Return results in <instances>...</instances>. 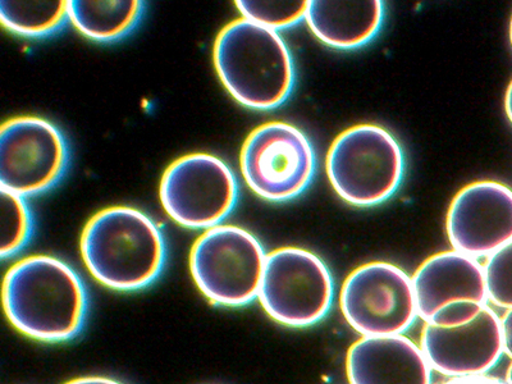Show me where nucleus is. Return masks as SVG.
Segmentation results:
<instances>
[{"label": "nucleus", "instance_id": "4be33fe9", "mask_svg": "<svg viewBox=\"0 0 512 384\" xmlns=\"http://www.w3.org/2000/svg\"><path fill=\"white\" fill-rule=\"evenodd\" d=\"M436 384H510L504 379L487 376H472V377H457V378H448L445 381L438 382Z\"/></svg>", "mask_w": 512, "mask_h": 384}, {"label": "nucleus", "instance_id": "4468645a", "mask_svg": "<svg viewBox=\"0 0 512 384\" xmlns=\"http://www.w3.org/2000/svg\"><path fill=\"white\" fill-rule=\"evenodd\" d=\"M350 384H432V368L422 347L410 338L363 337L347 352Z\"/></svg>", "mask_w": 512, "mask_h": 384}, {"label": "nucleus", "instance_id": "f257e3e1", "mask_svg": "<svg viewBox=\"0 0 512 384\" xmlns=\"http://www.w3.org/2000/svg\"><path fill=\"white\" fill-rule=\"evenodd\" d=\"M3 306L9 322L24 335L62 342L84 326L88 296L70 265L54 256L32 255L9 268Z\"/></svg>", "mask_w": 512, "mask_h": 384}, {"label": "nucleus", "instance_id": "a878e982", "mask_svg": "<svg viewBox=\"0 0 512 384\" xmlns=\"http://www.w3.org/2000/svg\"><path fill=\"white\" fill-rule=\"evenodd\" d=\"M506 381L512 384V364L510 365L509 372H507Z\"/></svg>", "mask_w": 512, "mask_h": 384}, {"label": "nucleus", "instance_id": "9b49d317", "mask_svg": "<svg viewBox=\"0 0 512 384\" xmlns=\"http://www.w3.org/2000/svg\"><path fill=\"white\" fill-rule=\"evenodd\" d=\"M454 250L486 258L512 241V189L493 180L475 181L457 192L446 217Z\"/></svg>", "mask_w": 512, "mask_h": 384}, {"label": "nucleus", "instance_id": "f8f14e48", "mask_svg": "<svg viewBox=\"0 0 512 384\" xmlns=\"http://www.w3.org/2000/svg\"><path fill=\"white\" fill-rule=\"evenodd\" d=\"M420 347L434 372L448 378L484 376L505 352L504 331L488 305L472 322L443 328L425 323Z\"/></svg>", "mask_w": 512, "mask_h": 384}, {"label": "nucleus", "instance_id": "2eb2a0df", "mask_svg": "<svg viewBox=\"0 0 512 384\" xmlns=\"http://www.w3.org/2000/svg\"><path fill=\"white\" fill-rule=\"evenodd\" d=\"M383 17L381 0H312L305 20L328 47L355 49L378 34Z\"/></svg>", "mask_w": 512, "mask_h": 384}, {"label": "nucleus", "instance_id": "aec40b11", "mask_svg": "<svg viewBox=\"0 0 512 384\" xmlns=\"http://www.w3.org/2000/svg\"><path fill=\"white\" fill-rule=\"evenodd\" d=\"M484 276L488 300L498 308L512 309V241L488 256Z\"/></svg>", "mask_w": 512, "mask_h": 384}, {"label": "nucleus", "instance_id": "5701e85b", "mask_svg": "<svg viewBox=\"0 0 512 384\" xmlns=\"http://www.w3.org/2000/svg\"><path fill=\"white\" fill-rule=\"evenodd\" d=\"M501 322L502 331H504L505 352L512 359V309L507 310Z\"/></svg>", "mask_w": 512, "mask_h": 384}, {"label": "nucleus", "instance_id": "b1692460", "mask_svg": "<svg viewBox=\"0 0 512 384\" xmlns=\"http://www.w3.org/2000/svg\"><path fill=\"white\" fill-rule=\"evenodd\" d=\"M66 384H123V383L114 381V379L105 378V377H85V378L73 379V381L68 382Z\"/></svg>", "mask_w": 512, "mask_h": 384}, {"label": "nucleus", "instance_id": "6ab92c4d", "mask_svg": "<svg viewBox=\"0 0 512 384\" xmlns=\"http://www.w3.org/2000/svg\"><path fill=\"white\" fill-rule=\"evenodd\" d=\"M2 194V248L0 255L8 258L25 248L32 232V221L29 207L24 196L6 189Z\"/></svg>", "mask_w": 512, "mask_h": 384}, {"label": "nucleus", "instance_id": "39448f33", "mask_svg": "<svg viewBox=\"0 0 512 384\" xmlns=\"http://www.w3.org/2000/svg\"><path fill=\"white\" fill-rule=\"evenodd\" d=\"M264 249L244 228L216 226L196 240L190 255L192 278L214 304L242 306L258 297Z\"/></svg>", "mask_w": 512, "mask_h": 384}, {"label": "nucleus", "instance_id": "1a4fd4ad", "mask_svg": "<svg viewBox=\"0 0 512 384\" xmlns=\"http://www.w3.org/2000/svg\"><path fill=\"white\" fill-rule=\"evenodd\" d=\"M160 200L168 216L181 226L194 230L216 227L235 208L236 177L214 155H185L164 172Z\"/></svg>", "mask_w": 512, "mask_h": 384}, {"label": "nucleus", "instance_id": "f03ea898", "mask_svg": "<svg viewBox=\"0 0 512 384\" xmlns=\"http://www.w3.org/2000/svg\"><path fill=\"white\" fill-rule=\"evenodd\" d=\"M81 255L91 276L117 291H135L157 280L166 244L157 224L140 210H100L86 224Z\"/></svg>", "mask_w": 512, "mask_h": 384}, {"label": "nucleus", "instance_id": "0eeeda50", "mask_svg": "<svg viewBox=\"0 0 512 384\" xmlns=\"http://www.w3.org/2000/svg\"><path fill=\"white\" fill-rule=\"evenodd\" d=\"M240 166L254 194L269 201H287L312 184L317 158L303 131L274 121L251 132L241 149Z\"/></svg>", "mask_w": 512, "mask_h": 384}, {"label": "nucleus", "instance_id": "7ed1b4c3", "mask_svg": "<svg viewBox=\"0 0 512 384\" xmlns=\"http://www.w3.org/2000/svg\"><path fill=\"white\" fill-rule=\"evenodd\" d=\"M214 64L228 93L251 109L280 107L294 89L295 66L285 40L245 18L219 32Z\"/></svg>", "mask_w": 512, "mask_h": 384}, {"label": "nucleus", "instance_id": "bb28decb", "mask_svg": "<svg viewBox=\"0 0 512 384\" xmlns=\"http://www.w3.org/2000/svg\"><path fill=\"white\" fill-rule=\"evenodd\" d=\"M509 36H510V43H511V47H512V16H511L510 27H509Z\"/></svg>", "mask_w": 512, "mask_h": 384}, {"label": "nucleus", "instance_id": "20e7f679", "mask_svg": "<svg viewBox=\"0 0 512 384\" xmlns=\"http://www.w3.org/2000/svg\"><path fill=\"white\" fill-rule=\"evenodd\" d=\"M329 184L346 203L373 207L395 195L404 178L405 158L396 137L378 125L347 128L327 155Z\"/></svg>", "mask_w": 512, "mask_h": 384}, {"label": "nucleus", "instance_id": "6e6552de", "mask_svg": "<svg viewBox=\"0 0 512 384\" xmlns=\"http://www.w3.org/2000/svg\"><path fill=\"white\" fill-rule=\"evenodd\" d=\"M340 306L346 322L363 337L402 335L419 317L413 278L388 262L352 271L342 285Z\"/></svg>", "mask_w": 512, "mask_h": 384}, {"label": "nucleus", "instance_id": "423d86ee", "mask_svg": "<svg viewBox=\"0 0 512 384\" xmlns=\"http://www.w3.org/2000/svg\"><path fill=\"white\" fill-rule=\"evenodd\" d=\"M333 278L319 256L281 248L265 259L259 301L265 313L288 327H309L324 319L333 301Z\"/></svg>", "mask_w": 512, "mask_h": 384}, {"label": "nucleus", "instance_id": "dca6fc26", "mask_svg": "<svg viewBox=\"0 0 512 384\" xmlns=\"http://www.w3.org/2000/svg\"><path fill=\"white\" fill-rule=\"evenodd\" d=\"M70 20L86 38L114 41L127 35L143 13L140 0H71Z\"/></svg>", "mask_w": 512, "mask_h": 384}, {"label": "nucleus", "instance_id": "412c9836", "mask_svg": "<svg viewBox=\"0 0 512 384\" xmlns=\"http://www.w3.org/2000/svg\"><path fill=\"white\" fill-rule=\"evenodd\" d=\"M484 306L486 305L472 303V301L452 304L434 315L429 323L443 328L463 326V324L472 322L474 318H477Z\"/></svg>", "mask_w": 512, "mask_h": 384}, {"label": "nucleus", "instance_id": "f3484780", "mask_svg": "<svg viewBox=\"0 0 512 384\" xmlns=\"http://www.w3.org/2000/svg\"><path fill=\"white\" fill-rule=\"evenodd\" d=\"M70 18L66 0L0 2V21L7 30L26 38H44L57 32Z\"/></svg>", "mask_w": 512, "mask_h": 384}, {"label": "nucleus", "instance_id": "9d476101", "mask_svg": "<svg viewBox=\"0 0 512 384\" xmlns=\"http://www.w3.org/2000/svg\"><path fill=\"white\" fill-rule=\"evenodd\" d=\"M68 164L62 132L40 117H16L0 128V186L20 196L40 194L61 180Z\"/></svg>", "mask_w": 512, "mask_h": 384}, {"label": "nucleus", "instance_id": "393cba45", "mask_svg": "<svg viewBox=\"0 0 512 384\" xmlns=\"http://www.w3.org/2000/svg\"><path fill=\"white\" fill-rule=\"evenodd\" d=\"M505 112L507 118H509V121L512 125V80L507 86L506 94H505Z\"/></svg>", "mask_w": 512, "mask_h": 384}, {"label": "nucleus", "instance_id": "a211bd4d", "mask_svg": "<svg viewBox=\"0 0 512 384\" xmlns=\"http://www.w3.org/2000/svg\"><path fill=\"white\" fill-rule=\"evenodd\" d=\"M309 3L308 0H276V2L239 0L236 2V7L245 20L277 31L295 26L304 20Z\"/></svg>", "mask_w": 512, "mask_h": 384}, {"label": "nucleus", "instance_id": "ddd939ff", "mask_svg": "<svg viewBox=\"0 0 512 384\" xmlns=\"http://www.w3.org/2000/svg\"><path fill=\"white\" fill-rule=\"evenodd\" d=\"M419 317L429 323L452 304L472 301L487 305L484 267L472 256L443 251L425 260L413 277Z\"/></svg>", "mask_w": 512, "mask_h": 384}]
</instances>
